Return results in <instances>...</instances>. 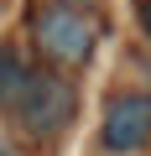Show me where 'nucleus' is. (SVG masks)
<instances>
[{
  "label": "nucleus",
  "mask_w": 151,
  "mask_h": 156,
  "mask_svg": "<svg viewBox=\"0 0 151 156\" xmlns=\"http://www.w3.org/2000/svg\"><path fill=\"white\" fill-rule=\"evenodd\" d=\"M16 115H21V125L31 135H52L73 115V89L63 83V78H52V73H31L26 89H21V99H16Z\"/></svg>",
  "instance_id": "obj_1"
},
{
  "label": "nucleus",
  "mask_w": 151,
  "mask_h": 156,
  "mask_svg": "<svg viewBox=\"0 0 151 156\" xmlns=\"http://www.w3.org/2000/svg\"><path fill=\"white\" fill-rule=\"evenodd\" d=\"M37 42L52 62H84L94 52V26L78 16V11H68V5H52L37 16Z\"/></svg>",
  "instance_id": "obj_2"
},
{
  "label": "nucleus",
  "mask_w": 151,
  "mask_h": 156,
  "mask_svg": "<svg viewBox=\"0 0 151 156\" xmlns=\"http://www.w3.org/2000/svg\"><path fill=\"white\" fill-rule=\"evenodd\" d=\"M151 140V94H125L104 109V146L110 151H141Z\"/></svg>",
  "instance_id": "obj_3"
},
{
  "label": "nucleus",
  "mask_w": 151,
  "mask_h": 156,
  "mask_svg": "<svg viewBox=\"0 0 151 156\" xmlns=\"http://www.w3.org/2000/svg\"><path fill=\"white\" fill-rule=\"evenodd\" d=\"M26 78H31V68L21 62V52L0 47V109H16V99H21V89H26Z\"/></svg>",
  "instance_id": "obj_4"
},
{
  "label": "nucleus",
  "mask_w": 151,
  "mask_h": 156,
  "mask_svg": "<svg viewBox=\"0 0 151 156\" xmlns=\"http://www.w3.org/2000/svg\"><path fill=\"white\" fill-rule=\"evenodd\" d=\"M135 11H141V26H146V37H151V0H141Z\"/></svg>",
  "instance_id": "obj_5"
},
{
  "label": "nucleus",
  "mask_w": 151,
  "mask_h": 156,
  "mask_svg": "<svg viewBox=\"0 0 151 156\" xmlns=\"http://www.w3.org/2000/svg\"><path fill=\"white\" fill-rule=\"evenodd\" d=\"M0 156H16V151H11V146H5V140H0Z\"/></svg>",
  "instance_id": "obj_6"
}]
</instances>
